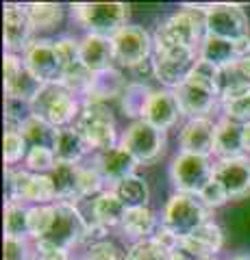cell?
<instances>
[{"label": "cell", "mask_w": 250, "mask_h": 260, "mask_svg": "<svg viewBox=\"0 0 250 260\" xmlns=\"http://www.w3.org/2000/svg\"><path fill=\"white\" fill-rule=\"evenodd\" d=\"M85 260H87V258H85Z\"/></svg>", "instance_id": "obj_50"}, {"label": "cell", "mask_w": 250, "mask_h": 260, "mask_svg": "<svg viewBox=\"0 0 250 260\" xmlns=\"http://www.w3.org/2000/svg\"><path fill=\"white\" fill-rule=\"evenodd\" d=\"M114 193L118 195L120 200H122V204L126 208H142V206H146L148 204V195H150L148 184L144 182L142 178H137V176H131V178H126V180L118 182Z\"/></svg>", "instance_id": "obj_30"}, {"label": "cell", "mask_w": 250, "mask_h": 260, "mask_svg": "<svg viewBox=\"0 0 250 260\" xmlns=\"http://www.w3.org/2000/svg\"><path fill=\"white\" fill-rule=\"evenodd\" d=\"M205 24L207 35L229 39V42H239V39L250 37L248 15L239 5H211L205 9Z\"/></svg>", "instance_id": "obj_10"}, {"label": "cell", "mask_w": 250, "mask_h": 260, "mask_svg": "<svg viewBox=\"0 0 250 260\" xmlns=\"http://www.w3.org/2000/svg\"><path fill=\"white\" fill-rule=\"evenodd\" d=\"M152 95V89L148 85H142V83H133L126 87V91L122 95V109H124V115L126 117H142L144 109Z\"/></svg>", "instance_id": "obj_33"}, {"label": "cell", "mask_w": 250, "mask_h": 260, "mask_svg": "<svg viewBox=\"0 0 250 260\" xmlns=\"http://www.w3.org/2000/svg\"><path fill=\"white\" fill-rule=\"evenodd\" d=\"M26 13L35 28H52L63 20V7L52 3H33L26 5Z\"/></svg>", "instance_id": "obj_32"}, {"label": "cell", "mask_w": 250, "mask_h": 260, "mask_svg": "<svg viewBox=\"0 0 250 260\" xmlns=\"http://www.w3.org/2000/svg\"><path fill=\"white\" fill-rule=\"evenodd\" d=\"M80 61H83V65L92 72V74L114 70L111 68V63L116 61L114 42L107 37L87 35L83 42H80Z\"/></svg>", "instance_id": "obj_21"}, {"label": "cell", "mask_w": 250, "mask_h": 260, "mask_svg": "<svg viewBox=\"0 0 250 260\" xmlns=\"http://www.w3.org/2000/svg\"><path fill=\"white\" fill-rule=\"evenodd\" d=\"M22 137L26 139V143H31V148H54V141H57L59 128H54L52 124H48L46 119L37 117V115H29L24 119V124L20 126Z\"/></svg>", "instance_id": "obj_28"}, {"label": "cell", "mask_w": 250, "mask_h": 260, "mask_svg": "<svg viewBox=\"0 0 250 260\" xmlns=\"http://www.w3.org/2000/svg\"><path fill=\"white\" fill-rule=\"evenodd\" d=\"M31 260H35V258H31Z\"/></svg>", "instance_id": "obj_49"}, {"label": "cell", "mask_w": 250, "mask_h": 260, "mask_svg": "<svg viewBox=\"0 0 250 260\" xmlns=\"http://www.w3.org/2000/svg\"><path fill=\"white\" fill-rule=\"evenodd\" d=\"M222 109H224V117L239 121V124H248L250 121V91L233 98V100L222 102Z\"/></svg>", "instance_id": "obj_37"}, {"label": "cell", "mask_w": 250, "mask_h": 260, "mask_svg": "<svg viewBox=\"0 0 250 260\" xmlns=\"http://www.w3.org/2000/svg\"><path fill=\"white\" fill-rule=\"evenodd\" d=\"M181 115L183 113H181L179 100H176L174 91L161 89V91H152L146 109H144V113H142V119L148 121V124H152L155 128L168 130V128H172L176 121H179Z\"/></svg>", "instance_id": "obj_18"}, {"label": "cell", "mask_w": 250, "mask_h": 260, "mask_svg": "<svg viewBox=\"0 0 250 260\" xmlns=\"http://www.w3.org/2000/svg\"><path fill=\"white\" fill-rule=\"evenodd\" d=\"M52 221V206H35L29 210V234L39 241L48 232Z\"/></svg>", "instance_id": "obj_35"}, {"label": "cell", "mask_w": 250, "mask_h": 260, "mask_svg": "<svg viewBox=\"0 0 250 260\" xmlns=\"http://www.w3.org/2000/svg\"><path fill=\"white\" fill-rule=\"evenodd\" d=\"M196 50L189 48H176V50L157 52L155 61H152V70H155L157 80H161L168 87H181L189 74L196 68Z\"/></svg>", "instance_id": "obj_11"}, {"label": "cell", "mask_w": 250, "mask_h": 260, "mask_svg": "<svg viewBox=\"0 0 250 260\" xmlns=\"http://www.w3.org/2000/svg\"><path fill=\"white\" fill-rule=\"evenodd\" d=\"M85 232H87V221L78 213V208H74V204L61 202V204L52 206L50 228L39 241L52 243V245L61 249H70L74 243H83Z\"/></svg>", "instance_id": "obj_8"}, {"label": "cell", "mask_w": 250, "mask_h": 260, "mask_svg": "<svg viewBox=\"0 0 250 260\" xmlns=\"http://www.w3.org/2000/svg\"><path fill=\"white\" fill-rule=\"evenodd\" d=\"M222 243H224V234L220 230V225H215L211 221L203 228H198L187 239H183V247L187 249L193 258L203 260V258H213L215 251H220Z\"/></svg>", "instance_id": "obj_24"}, {"label": "cell", "mask_w": 250, "mask_h": 260, "mask_svg": "<svg viewBox=\"0 0 250 260\" xmlns=\"http://www.w3.org/2000/svg\"><path fill=\"white\" fill-rule=\"evenodd\" d=\"M239 70H241V74H244L248 80H250V56H246V59H241L239 63Z\"/></svg>", "instance_id": "obj_46"}, {"label": "cell", "mask_w": 250, "mask_h": 260, "mask_svg": "<svg viewBox=\"0 0 250 260\" xmlns=\"http://www.w3.org/2000/svg\"><path fill=\"white\" fill-rule=\"evenodd\" d=\"M26 139L22 137L20 130H7L5 133V162L13 165V162L22 160L26 156Z\"/></svg>", "instance_id": "obj_36"}, {"label": "cell", "mask_w": 250, "mask_h": 260, "mask_svg": "<svg viewBox=\"0 0 250 260\" xmlns=\"http://www.w3.org/2000/svg\"><path fill=\"white\" fill-rule=\"evenodd\" d=\"M26 165L33 172H54L57 156L50 148H31L26 154Z\"/></svg>", "instance_id": "obj_38"}, {"label": "cell", "mask_w": 250, "mask_h": 260, "mask_svg": "<svg viewBox=\"0 0 250 260\" xmlns=\"http://www.w3.org/2000/svg\"><path fill=\"white\" fill-rule=\"evenodd\" d=\"M102 182L104 180H102V176L96 167H83L80 169V200L98 193Z\"/></svg>", "instance_id": "obj_40"}, {"label": "cell", "mask_w": 250, "mask_h": 260, "mask_svg": "<svg viewBox=\"0 0 250 260\" xmlns=\"http://www.w3.org/2000/svg\"><path fill=\"white\" fill-rule=\"evenodd\" d=\"M213 178L227 189L231 200H241L250 195V158L220 160L213 169Z\"/></svg>", "instance_id": "obj_17"}, {"label": "cell", "mask_w": 250, "mask_h": 260, "mask_svg": "<svg viewBox=\"0 0 250 260\" xmlns=\"http://www.w3.org/2000/svg\"><path fill=\"white\" fill-rule=\"evenodd\" d=\"M203 260H217V258H203Z\"/></svg>", "instance_id": "obj_48"}, {"label": "cell", "mask_w": 250, "mask_h": 260, "mask_svg": "<svg viewBox=\"0 0 250 260\" xmlns=\"http://www.w3.org/2000/svg\"><path fill=\"white\" fill-rule=\"evenodd\" d=\"M80 169L76 162H57L54 172L50 174L57 198L63 200L66 204L80 200Z\"/></svg>", "instance_id": "obj_25"}, {"label": "cell", "mask_w": 250, "mask_h": 260, "mask_svg": "<svg viewBox=\"0 0 250 260\" xmlns=\"http://www.w3.org/2000/svg\"><path fill=\"white\" fill-rule=\"evenodd\" d=\"M200 200H203L209 208H217V206L227 204V202H229L231 198H229L227 189H224V186H222V184L213 178V180L209 182V184L205 186V189H203V193H200Z\"/></svg>", "instance_id": "obj_41"}, {"label": "cell", "mask_w": 250, "mask_h": 260, "mask_svg": "<svg viewBox=\"0 0 250 260\" xmlns=\"http://www.w3.org/2000/svg\"><path fill=\"white\" fill-rule=\"evenodd\" d=\"M170 176L179 193L200 195L203 189L213 180V167L209 162V156H198V154L181 152L172 160Z\"/></svg>", "instance_id": "obj_7"}, {"label": "cell", "mask_w": 250, "mask_h": 260, "mask_svg": "<svg viewBox=\"0 0 250 260\" xmlns=\"http://www.w3.org/2000/svg\"><path fill=\"white\" fill-rule=\"evenodd\" d=\"M122 145L133 154L140 165H152V162L161 160V156L165 154L168 137L165 130L155 128L144 119H137L126 128Z\"/></svg>", "instance_id": "obj_6"}, {"label": "cell", "mask_w": 250, "mask_h": 260, "mask_svg": "<svg viewBox=\"0 0 250 260\" xmlns=\"http://www.w3.org/2000/svg\"><path fill=\"white\" fill-rule=\"evenodd\" d=\"M246 56H250V37L239 39V42H229V39H220L205 32V39L200 44V59L224 70L237 65Z\"/></svg>", "instance_id": "obj_13"}, {"label": "cell", "mask_w": 250, "mask_h": 260, "mask_svg": "<svg viewBox=\"0 0 250 260\" xmlns=\"http://www.w3.org/2000/svg\"><path fill=\"white\" fill-rule=\"evenodd\" d=\"M181 148L183 152L209 156L215 148V124L209 117L189 119L181 130Z\"/></svg>", "instance_id": "obj_19"}, {"label": "cell", "mask_w": 250, "mask_h": 260, "mask_svg": "<svg viewBox=\"0 0 250 260\" xmlns=\"http://www.w3.org/2000/svg\"><path fill=\"white\" fill-rule=\"evenodd\" d=\"M76 111L78 104L74 100V93L63 83L44 85V89L31 104V113L46 119L54 128H66V124L74 119Z\"/></svg>", "instance_id": "obj_4"}, {"label": "cell", "mask_w": 250, "mask_h": 260, "mask_svg": "<svg viewBox=\"0 0 250 260\" xmlns=\"http://www.w3.org/2000/svg\"><path fill=\"white\" fill-rule=\"evenodd\" d=\"M87 260H126V256L116 243L100 241V243H96V245L90 247Z\"/></svg>", "instance_id": "obj_39"}, {"label": "cell", "mask_w": 250, "mask_h": 260, "mask_svg": "<svg viewBox=\"0 0 250 260\" xmlns=\"http://www.w3.org/2000/svg\"><path fill=\"white\" fill-rule=\"evenodd\" d=\"M231 260H250V256H246V254H239V256H235V258H231Z\"/></svg>", "instance_id": "obj_47"}, {"label": "cell", "mask_w": 250, "mask_h": 260, "mask_svg": "<svg viewBox=\"0 0 250 260\" xmlns=\"http://www.w3.org/2000/svg\"><path fill=\"white\" fill-rule=\"evenodd\" d=\"M35 260H68V249H61L52 243L37 241L35 245Z\"/></svg>", "instance_id": "obj_42"}, {"label": "cell", "mask_w": 250, "mask_h": 260, "mask_svg": "<svg viewBox=\"0 0 250 260\" xmlns=\"http://www.w3.org/2000/svg\"><path fill=\"white\" fill-rule=\"evenodd\" d=\"M33 22H31L26 7L7 5L5 7V48L7 54L26 52L33 44Z\"/></svg>", "instance_id": "obj_14"}, {"label": "cell", "mask_w": 250, "mask_h": 260, "mask_svg": "<svg viewBox=\"0 0 250 260\" xmlns=\"http://www.w3.org/2000/svg\"><path fill=\"white\" fill-rule=\"evenodd\" d=\"M29 234V210H24L18 202H7L5 204V237L22 239Z\"/></svg>", "instance_id": "obj_31"}, {"label": "cell", "mask_w": 250, "mask_h": 260, "mask_svg": "<svg viewBox=\"0 0 250 260\" xmlns=\"http://www.w3.org/2000/svg\"><path fill=\"white\" fill-rule=\"evenodd\" d=\"M126 83L118 70H107L94 74L90 80V87L85 91V104H104V100L124 95Z\"/></svg>", "instance_id": "obj_22"}, {"label": "cell", "mask_w": 250, "mask_h": 260, "mask_svg": "<svg viewBox=\"0 0 250 260\" xmlns=\"http://www.w3.org/2000/svg\"><path fill=\"white\" fill-rule=\"evenodd\" d=\"M72 15L90 35L114 39L124 26H128V5L124 3H83L72 5Z\"/></svg>", "instance_id": "obj_3"}, {"label": "cell", "mask_w": 250, "mask_h": 260, "mask_svg": "<svg viewBox=\"0 0 250 260\" xmlns=\"http://www.w3.org/2000/svg\"><path fill=\"white\" fill-rule=\"evenodd\" d=\"M241 128H244V124L233 121L229 117H224V119H220L215 124V148H213V154L217 158H222V160L241 158V154H244Z\"/></svg>", "instance_id": "obj_23"}, {"label": "cell", "mask_w": 250, "mask_h": 260, "mask_svg": "<svg viewBox=\"0 0 250 260\" xmlns=\"http://www.w3.org/2000/svg\"><path fill=\"white\" fill-rule=\"evenodd\" d=\"M24 70V61L15 54H5V87H9Z\"/></svg>", "instance_id": "obj_44"}, {"label": "cell", "mask_w": 250, "mask_h": 260, "mask_svg": "<svg viewBox=\"0 0 250 260\" xmlns=\"http://www.w3.org/2000/svg\"><path fill=\"white\" fill-rule=\"evenodd\" d=\"M174 95H176V100H179L181 113L191 119H203L209 113H213V109L217 107V98H220L215 91L193 83L189 78L185 80L181 87L174 89Z\"/></svg>", "instance_id": "obj_16"}, {"label": "cell", "mask_w": 250, "mask_h": 260, "mask_svg": "<svg viewBox=\"0 0 250 260\" xmlns=\"http://www.w3.org/2000/svg\"><path fill=\"white\" fill-rule=\"evenodd\" d=\"M9 193L11 202L15 200H29V202H52L57 198L52 178L50 176H33L29 172H9Z\"/></svg>", "instance_id": "obj_15"}, {"label": "cell", "mask_w": 250, "mask_h": 260, "mask_svg": "<svg viewBox=\"0 0 250 260\" xmlns=\"http://www.w3.org/2000/svg\"><path fill=\"white\" fill-rule=\"evenodd\" d=\"M92 148L87 145L83 135L76 128H68V126L59 128L57 141H54V148H52L57 162H78Z\"/></svg>", "instance_id": "obj_26"}, {"label": "cell", "mask_w": 250, "mask_h": 260, "mask_svg": "<svg viewBox=\"0 0 250 260\" xmlns=\"http://www.w3.org/2000/svg\"><path fill=\"white\" fill-rule=\"evenodd\" d=\"M5 260H31L26 243H24L22 239L5 237Z\"/></svg>", "instance_id": "obj_43"}, {"label": "cell", "mask_w": 250, "mask_h": 260, "mask_svg": "<svg viewBox=\"0 0 250 260\" xmlns=\"http://www.w3.org/2000/svg\"><path fill=\"white\" fill-rule=\"evenodd\" d=\"M155 225H157L155 213H152L148 206H142V208H128V210H126L124 221H122V228H124L126 237L140 239V241H146L148 234L155 232Z\"/></svg>", "instance_id": "obj_29"}, {"label": "cell", "mask_w": 250, "mask_h": 260, "mask_svg": "<svg viewBox=\"0 0 250 260\" xmlns=\"http://www.w3.org/2000/svg\"><path fill=\"white\" fill-rule=\"evenodd\" d=\"M211 213L213 208H209L200 195L174 193L163 210V228L183 241L198 228L211 223Z\"/></svg>", "instance_id": "obj_2"}, {"label": "cell", "mask_w": 250, "mask_h": 260, "mask_svg": "<svg viewBox=\"0 0 250 260\" xmlns=\"http://www.w3.org/2000/svg\"><path fill=\"white\" fill-rule=\"evenodd\" d=\"M116 50V61L128 68H137V65L146 63L150 56V35L142 26H124L118 35L111 39Z\"/></svg>", "instance_id": "obj_12"}, {"label": "cell", "mask_w": 250, "mask_h": 260, "mask_svg": "<svg viewBox=\"0 0 250 260\" xmlns=\"http://www.w3.org/2000/svg\"><path fill=\"white\" fill-rule=\"evenodd\" d=\"M126 210L128 208L122 204V200H120L114 191H104L94 200V204H92V215H94L92 221L100 223L104 228L122 225L124 217H126Z\"/></svg>", "instance_id": "obj_27"}, {"label": "cell", "mask_w": 250, "mask_h": 260, "mask_svg": "<svg viewBox=\"0 0 250 260\" xmlns=\"http://www.w3.org/2000/svg\"><path fill=\"white\" fill-rule=\"evenodd\" d=\"M24 63L31 70V74L44 85L63 83L66 78L63 56L57 48V42H50V39H37L31 44L29 50L24 52Z\"/></svg>", "instance_id": "obj_9"}, {"label": "cell", "mask_w": 250, "mask_h": 260, "mask_svg": "<svg viewBox=\"0 0 250 260\" xmlns=\"http://www.w3.org/2000/svg\"><path fill=\"white\" fill-rule=\"evenodd\" d=\"M126 260H172V254L163 245H159L155 239H146V241H137L128 249Z\"/></svg>", "instance_id": "obj_34"}, {"label": "cell", "mask_w": 250, "mask_h": 260, "mask_svg": "<svg viewBox=\"0 0 250 260\" xmlns=\"http://www.w3.org/2000/svg\"><path fill=\"white\" fill-rule=\"evenodd\" d=\"M92 150L107 152L116 148V119L111 111L104 104H85L78 113L76 126H74Z\"/></svg>", "instance_id": "obj_5"}, {"label": "cell", "mask_w": 250, "mask_h": 260, "mask_svg": "<svg viewBox=\"0 0 250 260\" xmlns=\"http://www.w3.org/2000/svg\"><path fill=\"white\" fill-rule=\"evenodd\" d=\"M137 165H140V162L135 160V156L124 148V145H116V148L102 152L98 156V160H96V169L100 172L102 180H109L114 184L131 178Z\"/></svg>", "instance_id": "obj_20"}, {"label": "cell", "mask_w": 250, "mask_h": 260, "mask_svg": "<svg viewBox=\"0 0 250 260\" xmlns=\"http://www.w3.org/2000/svg\"><path fill=\"white\" fill-rule=\"evenodd\" d=\"M241 143H244V152H250V121L241 128Z\"/></svg>", "instance_id": "obj_45"}, {"label": "cell", "mask_w": 250, "mask_h": 260, "mask_svg": "<svg viewBox=\"0 0 250 260\" xmlns=\"http://www.w3.org/2000/svg\"><path fill=\"white\" fill-rule=\"evenodd\" d=\"M203 30H207L205 11H198L193 7H185V11L170 15L155 32V50L168 52L176 48H189L196 50L198 42L203 44Z\"/></svg>", "instance_id": "obj_1"}]
</instances>
